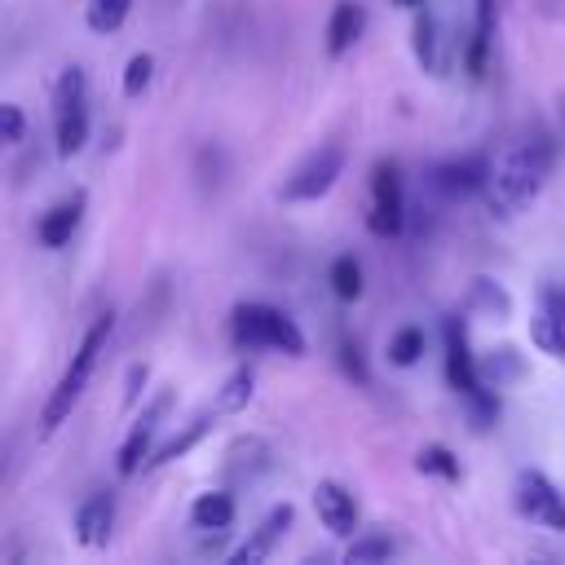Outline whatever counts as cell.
Listing matches in <instances>:
<instances>
[{"mask_svg":"<svg viewBox=\"0 0 565 565\" xmlns=\"http://www.w3.org/2000/svg\"><path fill=\"white\" fill-rule=\"evenodd\" d=\"M552 168H556V141H552L547 132L521 137V141L490 168V181H486V190H481L486 212L499 216V221L516 216L525 203L539 199V190L547 185Z\"/></svg>","mask_w":565,"mask_h":565,"instance_id":"6da1fadb","label":"cell"},{"mask_svg":"<svg viewBox=\"0 0 565 565\" xmlns=\"http://www.w3.org/2000/svg\"><path fill=\"white\" fill-rule=\"evenodd\" d=\"M110 331H115V313L106 309V313H97V318H93V327L84 331L79 349L71 353V362H66L62 380L53 384V393H49V402H44V411H40V433H44V437H49V433H57V428L71 419L75 402L84 397V388H88V380H93V371H97V358L106 353Z\"/></svg>","mask_w":565,"mask_h":565,"instance_id":"7a4b0ae2","label":"cell"},{"mask_svg":"<svg viewBox=\"0 0 565 565\" xmlns=\"http://www.w3.org/2000/svg\"><path fill=\"white\" fill-rule=\"evenodd\" d=\"M230 335L238 349H278L287 358L305 353V331L296 327V318L260 300H238L230 309Z\"/></svg>","mask_w":565,"mask_h":565,"instance_id":"3957f363","label":"cell"},{"mask_svg":"<svg viewBox=\"0 0 565 565\" xmlns=\"http://www.w3.org/2000/svg\"><path fill=\"white\" fill-rule=\"evenodd\" d=\"M366 230L375 238H397L406 230V194H402V168L393 159H380L371 168V207Z\"/></svg>","mask_w":565,"mask_h":565,"instance_id":"277c9868","label":"cell"},{"mask_svg":"<svg viewBox=\"0 0 565 565\" xmlns=\"http://www.w3.org/2000/svg\"><path fill=\"white\" fill-rule=\"evenodd\" d=\"M340 172H344V146L327 141V146L309 150V154L291 168V177L282 181V199H287V203H313V199L331 194V185L340 181Z\"/></svg>","mask_w":565,"mask_h":565,"instance_id":"5b68a950","label":"cell"},{"mask_svg":"<svg viewBox=\"0 0 565 565\" xmlns=\"http://www.w3.org/2000/svg\"><path fill=\"white\" fill-rule=\"evenodd\" d=\"M512 503L525 521L552 530V534H565V490L556 481H547L539 468H521L516 472V490H512Z\"/></svg>","mask_w":565,"mask_h":565,"instance_id":"8992f818","label":"cell"},{"mask_svg":"<svg viewBox=\"0 0 565 565\" xmlns=\"http://www.w3.org/2000/svg\"><path fill=\"white\" fill-rule=\"evenodd\" d=\"M168 411H172V388H159V393L146 402V411L137 415V424L128 428V437H124V446H119V455H115V468H119V477H132L137 468H146V459H150V446H154V433L163 428Z\"/></svg>","mask_w":565,"mask_h":565,"instance_id":"52a82bcc","label":"cell"},{"mask_svg":"<svg viewBox=\"0 0 565 565\" xmlns=\"http://www.w3.org/2000/svg\"><path fill=\"white\" fill-rule=\"evenodd\" d=\"M441 344H446V380H450V388L463 393V397L481 393L486 384H481L477 358H472V349H468V327H463L459 318H446V322H441Z\"/></svg>","mask_w":565,"mask_h":565,"instance_id":"ba28073f","label":"cell"},{"mask_svg":"<svg viewBox=\"0 0 565 565\" xmlns=\"http://www.w3.org/2000/svg\"><path fill=\"white\" fill-rule=\"evenodd\" d=\"M530 340L547 358H565V291L561 287H539V309L530 318Z\"/></svg>","mask_w":565,"mask_h":565,"instance_id":"9c48e42d","label":"cell"},{"mask_svg":"<svg viewBox=\"0 0 565 565\" xmlns=\"http://www.w3.org/2000/svg\"><path fill=\"white\" fill-rule=\"evenodd\" d=\"M291 521H296V508H291V503H274V508L260 516V525L230 552V565H260V561L278 547V539L291 530Z\"/></svg>","mask_w":565,"mask_h":565,"instance_id":"30bf717a","label":"cell"},{"mask_svg":"<svg viewBox=\"0 0 565 565\" xmlns=\"http://www.w3.org/2000/svg\"><path fill=\"white\" fill-rule=\"evenodd\" d=\"M490 159L486 154H463V159H446L433 168V185L446 194V199H472L486 190L490 181Z\"/></svg>","mask_w":565,"mask_h":565,"instance_id":"8fae6325","label":"cell"},{"mask_svg":"<svg viewBox=\"0 0 565 565\" xmlns=\"http://www.w3.org/2000/svg\"><path fill=\"white\" fill-rule=\"evenodd\" d=\"M313 512H318V521H322L335 539H349V534L358 530V499H353L349 486H340V481H331V477L313 486Z\"/></svg>","mask_w":565,"mask_h":565,"instance_id":"7c38bea8","label":"cell"},{"mask_svg":"<svg viewBox=\"0 0 565 565\" xmlns=\"http://www.w3.org/2000/svg\"><path fill=\"white\" fill-rule=\"evenodd\" d=\"M71 530H75V543H79V547H102V543L110 539V530H115V494H110V490L88 494V499L75 508Z\"/></svg>","mask_w":565,"mask_h":565,"instance_id":"4fadbf2b","label":"cell"},{"mask_svg":"<svg viewBox=\"0 0 565 565\" xmlns=\"http://www.w3.org/2000/svg\"><path fill=\"white\" fill-rule=\"evenodd\" d=\"M79 216H84V190H75L71 199L53 203V207L40 216L35 238H40L44 247H66V243H71V234H75V225H79Z\"/></svg>","mask_w":565,"mask_h":565,"instance_id":"5bb4252c","label":"cell"},{"mask_svg":"<svg viewBox=\"0 0 565 565\" xmlns=\"http://www.w3.org/2000/svg\"><path fill=\"white\" fill-rule=\"evenodd\" d=\"M366 31V9L358 0H340L331 9V22H327V53L331 57H344Z\"/></svg>","mask_w":565,"mask_h":565,"instance_id":"9a60e30c","label":"cell"},{"mask_svg":"<svg viewBox=\"0 0 565 565\" xmlns=\"http://www.w3.org/2000/svg\"><path fill=\"white\" fill-rule=\"evenodd\" d=\"M221 411L212 406V411H203V415H194L190 424H181V433H172L159 450H150V459H146V468H163V463H172V459H185L207 433H212V419H216Z\"/></svg>","mask_w":565,"mask_h":565,"instance_id":"2e32d148","label":"cell"},{"mask_svg":"<svg viewBox=\"0 0 565 565\" xmlns=\"http://www.w3.org/2000/svg\"><path fill=\"white\" fill-rule=\"evenodd\" d=\"M53 128H57V154L62 159L79 154L84 141H88V102L66 106V110H53Z\"/></svg>","mask_w":565,"mask_h":565,"instance_id":"e0dca14e","label":"cell"},{"mask_svg":"<svg viewBox=\"0 0 565 565\" xmlns=\"http://www.w3.org/2000/svg\"><path fill=\"white\" fill-rule=\"evenodd\" d=\"M411 49H415V62L424 71H441V31H437V18L428 9L415 13V26H411Z\"/></svg>","mask_w":565,"mask_h":565,"instance_id":"ac0fdd59","label":"cell"},{"mask_svg":"<svg viewBox=\"0 0 565 565\" xmlns=\"http://www.w3.org/2000/svg\"><path fill=\"white\" fill-rule=\"evenodd\" d=\"M477 371H481V384H486V388H503V384H512V380L525 375V362H521V353H516L512 344H499V349H490V353L477 362Z\"/></svg>","mask_w":565,"mask_h":565,"instance_id":"d6986e66","label":"cell"},{"mask_svg":"<svg viewBox=\"0 0 565 565\" xmlns=\"http://www.w3.org/2000/svg\"><path fill=\"white\" fill-rule=\"evenodd\" d=\"M190 521L199 530H230L234 525V494L230 490H207L190 503Z\"/></svg>","mask_w":565,"mask_h":565,"instance_id":"ffe728a7","label":"cell"},{"mask_svg":"<svg viewBox=\"0 0 565 565\" xmlns=\"http://www.w3.org/2000/svg\"><path fill=\"white\" fill-rule=\"evenodd\" d=\"M468 309L494 318V322H508L512 318V296L503 291V282L494 278H472V291H468Z\"/></svg>","mask_w":565,"mask_h":565,"instance_id":"44dd1931","label":"cell"},{"mask_svg":"<svg viewBox=\"0 0 565 565\" xmlns=\"http://www.w3.org/2000/svg\"><path fill=\"white\" fill-rule=\"evenodd\" d=\"M252 393H256V375H252V366H238L221 388H216V397H212V406L221 411V415H238V411H247V402H252Z\"/></svg>","mask_w":565,"mask_h":565,"instance_id":"7402d4cb","label":"cell"},{"mask_svg":"<svg viewBox=\"0 0 565 565\" xmlns=\"http://www.w3.org/2000/svg\"><path fill=\"white\" fill-rule=\"evenodd\" d=\"M225 468L230 472H247V477H256L265 463H269V446H265V437H238L230 450H225Z\"/></svg>","mask_w":565,"mask_h":565,"instance_id":"603a6c76","label":"cell"},{"mask_svg":"<svg viewBox=\"0 0 565 565\" xmlns=\"http://www.w3.org/2000/svg\"><path fill=\"white\" fill-rule=\"evenodd\" d=\"M128 9H132V0H88V9H84V22H88V31H97V35H110V31H119V26H124Z\"/></svg>","mask_w":565,"mask_h":565,"instance_id":"cb8c5ba5","label":"cell"},{"mask_svg":"<svg viewBox=\"0 0 565 565\" xmlns=\"http://www.w3.org/2000/svg\"><path fill=\"white\" fill-rule=\"evenodd\" d=\"M88 102V79H84V66H66L53 84V110H66V106H79Z\"/></svg>","mask_w":565,"mask_h":565,"instance_id":"d4e9b609","label":"cell"},{"mask_svg":"<svg viewBox=\"0 0 565 565\" xmlns=\"http://www.w3.org/2000/svg\"><path fill=\"white\" fill-rule=\"evenodd\" d=\"M327 278H331V291H335L340 300H358V296H362V265H358L353 256H335Z\"/></svg>","mask_w":565,"mask_h":565,"instance_id":"484cf974","label":"cell"},{"mask_svg":"<svg viewBox=\"0 0 565 565\" xmlns=\"http://www.w3.org/2000/svg\"><path fill=\"white\" fill-rule=\"evenodd\" d=\"M415 472H424V477H446V481H459V459L446 450V446H424L419 455H415Z\"/></svg>","mask_w":565,"mask_h":565,"instance_id":"4316f807","label":"cell"},{"mask_svg":"<svg viewBox=\"0 0 565 565\" xmlns=\"http://www.w3.org/2000/svg\"><path fill=\"white\" fill-rule=\"evenodd\" d=\"M419 358H424V331H419V327L393 331V340H388V362H393V366H415Z\"/></svg>","mask_w":565,"mask_h":565,"instance_id":"83f0119b","label":"cell"},{"mask_svg":"<svg viewBox=\"0 0 565 565\" xmlns=\"http://www.w3.org/2000/svg\"><path fill=\"white\" fill-rule=\"evenodd\" d=\"M150 79H154V57H150V53H132L128 66H124L119 88H124V97H141V93L150 88Z\"/></svg>","mask_w":565,"mask_h":565,"instance_id":"f1b7e54d","label":"cell"},{"mask_svg":"<svg viewBox=\"0 0 565 565\" xmlns=\"http://www.w3.org/2000/svg\"><path fill=\"white\" fill-rule=\"evenodd\" d=\"M393 552H397L393 539H384V534H362V539L349 543L344 561H349V565H362V561H388Z\"/></svg>","mask_w":565,"mask_h":565,"instance_id":"f546056e","label":"cell"},{"mask_svg":"<svg viewBox=\"0 0 565 565\" xmlns=\"http://www.w3.org/2000/svg\"><path fill=\"white\" fill-rule=\"evenodd\" d=\"M22 137H26V115H22V106L4 102L0 106V141L4 146H22Z\"/></svg>","mask_w":565,"mask_h":565,"instance_id":"4dcf8cb0","label":"cell"},{"mask_svg":"<svg viewBox=\"0 0 565 565\" xmlns=\"http://www.w3.org/2000/svg\"><path fill=\"white\" fill-rule=\"evenodd\" d=\"M340 366H344V375H349L353 384H371L366 358H362V349H358L353 340H340Z\"/></svg>","mask_w":565,"mask_h":565,"instance_id":"1f68e13d","label":"cell"},{"mask_svg":"<svg viewBox=\"0 0 565 565\" xmlns=\"http://www.w3.org/2000/svg\"><path fill=\"white\" fill-rule=\"evenodd\" d=\"M146 375H150V371H146V362H141V366H128V380H124V406H132V402L141 397Z\"/></svg>","mask_w":565,"mask_h":565,"instance_id":"d6a6232c","label":"cell"},{"mask_svg":"<svg viewBox=\"0 0 565 565\" xmlns=\"http://www.w3.org/2000/svg\"><path fill=\"white\" fill-rule=\"evenodd\" d=\"M556 115H561V128H565V93H556Z\"/></svg>","mask_w":565,"mask_h":565,"instance_id":"836d02e7","label":"cell"},{"mask_svg":"<svg viewBox=\"0 0 565 565\" xmlns=\"http://www.w3.org/2000/svg\"><path fill=\"white\" fill-rule=\"evenodd\" d=\"M393 4H397V9H419L424 0H393Z\"/></svg>","mask_w":565,"mask_h":565,"instance_id":"e575fe53","label":"cell"},{"mask_svg":"<svg viewBox=\"0 0 565 565\" xmlns=\"http://www.w3.org/2000/svg\"><path fill=\"white\" fill-rule=\"evenodd\" d=\"M499 4H508V0H499Z\"/></svg>","mask_w":565,"mask_h":565,"instance_id":"d590c367","label":"cell"}]
</instances>
